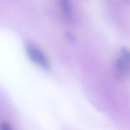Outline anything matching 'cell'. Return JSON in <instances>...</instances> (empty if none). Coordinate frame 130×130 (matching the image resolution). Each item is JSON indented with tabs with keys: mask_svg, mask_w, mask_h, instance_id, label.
Here are the masks:
<instances>
[{
	"mask_svg": "<svg viewBox=\"0 0 130 130\" xmlns=\"http://www.w3.org/2000/svg\"><path fill=\"white\" fill-rule=\"evenodd\" d=\"M130 53L126 48L122 47L114 63V73L118 79H127L130 73Z\"/></svg>",
	"mask_w": 130,
	"mask_h": 130,
	"instance_id": "obj_1",
	"label": "cell"
},
{
	"mask_svg": "<svg viewBox=\"0 0 130 130\" xmlns=\"http://www.w3.org/2000/svg\"><path fill=\"white\" fill-rule=\"evenodd\" d=\"M26 52L30 60L43 69L48 70L51 69L49 60L42 51L32 45L26 46Z\"/></svg>",
	"mask_w": 130,
	"mask_h": 130,
	"instance_id": "obj_2",
	"label": "cell"
},
{
	"mask_svg": "<svg viewBox=\"0 0 130 130\" xmlns=\"http://www.w3.org/2000/svg\"><path fill=\"white\" fill-rule=\"evenodd\" d=\"M60 5L64 15L68 19H70L72 16V10L68 0H59Z\"/></svg>",
	"mask_w": 130,
	"mask_h": 130,
	"instance_id": "obj_3",
	"label": "cell"
},
{
	"mask_svg": "<svg viewBox=\"0 0 130 130\" xmlns=\"http://www.w3.org/2000/svg\"><path fill=\"white\" fill-rule=\"evenodd\" d=\"M0 128L3 130H10L11 129V127L7 122H3L0 125Z\"/></svg>",
	"mask_w": 130,
	"mask_h": 130,
	"instance_id": "obj_4",
	"label": "cell"
},
{
	"mask_svg": "<svg viewBox=\"0 0 130 130\" xmlns=\"http://www.w3.org/2000/svg\"><path fill=\"white\" fill-rule=\"evenodd\" d=\"M66 37L68 40L71 42H73L75 41V38L74 36L70 32H67L66 33Z\"/></svg>",
	"mask_w": 130,
	"mask_h": 130,
	"instance_id": "obj_5",
	"label": "cell"
}]
</instances>
